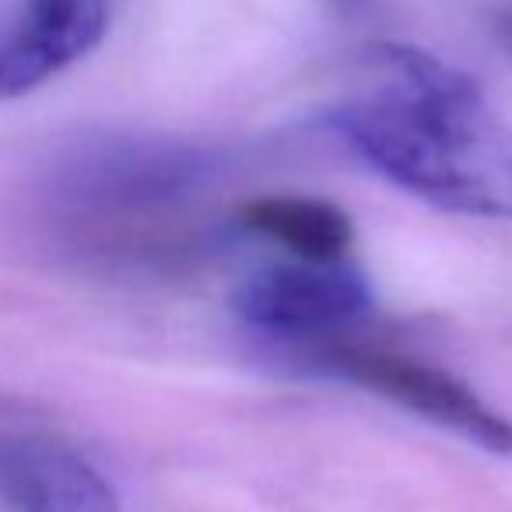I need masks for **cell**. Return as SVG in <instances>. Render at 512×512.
<instances>
[{"mask_svg": "<svg viewBox=\"0 0 512 512\" xmlns=\"http://www.w3.org/2000/svg\"><path fill=\"white\" fill-rule=\"evenodd\" d=\"M330 123L386 183L442 211L512 221V130L481 85L435 53L376 46Z\"/></svg>", "mask_w": 512, "mask_h": 512, "instance_id": "obj_1", "label": "cell"}, {"mask_svg": "<svg viewBox=\"0 0 512 512\" xmlns=\"http://www.w3.org/2000/svg\"><path fill=\"white\" fill-rule=\"evenodd\" d=\"M302 362L327 376L344 379V383L362 386V390L474 442L477 449L512 456V421L502 411H495L474 386L428 358L351 334L306 351Z\"/></svg>", "mask_w": 512, "mask_h": 512, "instance_id": "obj_2", "label": "cell"}, {"mask_svg": "<svg viewBox=\"0 0 512 512\" xmlns=\"http://www.w3.org/2000/svg\"><path fill=\"white\" fill-rule=\"evenodd\" d=\"M232 302L249 330L285 344L299 358L320 344L358 334L372 313L369 281L348 260H288L264 267L242 281Z\"/></svg>", "mask_w": 512, "mask_h": 512, "instance_id": "obj_3", "label": "cell"}, {"mask_svg": "<svg viewBox=\"0 0 512 512\" xmlns=\"http://www.w3.org/2000/svg\"><path fill=\"white\" fill-rule=\"evenodd\" d=\"M106 25L109 0H22L0 25V102L36 92L88 57Z\"/></svg>", "mask_w": 512, "mask_h": 512, "instance_id": "obj_4", "label": "cell"}, {"mask_svg": "<svg viewBox=\"0 0 512 512\" xmlns=\"http://www.w3.org/2000/svg\"><path fill=\"white\" fill-rule=\"evenodd\" d=\"M0 502L11 512H120L116 488L50 432H0Z\"/></svg>", "mask_w": 512, "mask_h": 512, "instance_id": "obj_5", "label": "cell"}, {"mask_svg": "<svg viewBox=\"0 0 512 512\" xmlns=\"http://www.w3.org/2000/svg\"><path fill=\"white\" fill-rule=\"evenodd\" d=\"M239 225L271 239L292 260H306V264H337L348 256L355 239L348 211L323 197H302V193H271V197L246 200L239 207Z\"/></svg>", "mask_w": 512, "mask_h": 512, "instance_id": "obj_6", "label": "cell"}, {"mask_svg": "<svg viewBox=\"0 0 512 512\" xmlns=\"http://www.w3.org/2000/svg\"><path fill=\"white\" fill-rule=\"evenodd\" d=\"M491 32H495V43L505 50V57L512 60V0H498L495 15H491Z\"/></svg>", "mask_w": 512, "mask_h": 512, "instance_id": "obj_7", "label": "cell"}]
</instances>
